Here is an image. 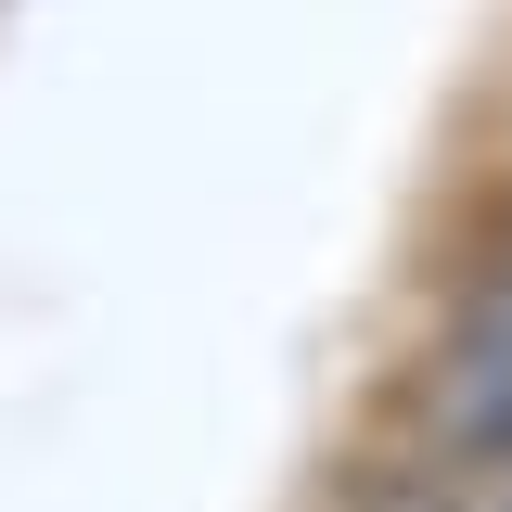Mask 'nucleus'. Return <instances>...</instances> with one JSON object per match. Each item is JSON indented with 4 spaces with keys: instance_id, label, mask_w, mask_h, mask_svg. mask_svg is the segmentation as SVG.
Listing matches in <instances>:
<instances>
[{
    "instance_id": "f257e3e1",
    "label": "nucleus",
    "mask_w": 512,
    "mask_h": 512,
    "mask_svg": "<svg viewBox=\"0 0 512 512\" xmlns=\"http://www.w3.org/2000/svg\"><path fill=\"white\" fill-rule=\"evenodd\" d=\"M436 448L448 461H512V346H461L436 372Z\"/></svg>"
}]
</instances>
